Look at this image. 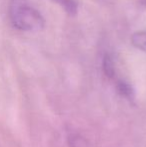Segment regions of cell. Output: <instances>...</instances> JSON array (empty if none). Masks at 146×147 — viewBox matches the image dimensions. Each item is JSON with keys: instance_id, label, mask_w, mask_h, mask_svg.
Returning a JSON list of instances; mask_svg holds the SVG:
<instances>
[{"instance_id": "cell-1", "label": "cell", "mask_w": 146, "mask_h": 147, "mask_svg": "<svg viewBox=\"0 0 146 147\" xmlns=\"http://www.w3.org/2000/svg\"><path fill=\"white\" fill-rule=\"evenodd\" d=\"M9 19L14 28L24 32L40 31L45 24L40 12L23 0L12 1L9 8Z\"/></svg>"}, {"instance_id": "cell-2", "label": "cell", "mask_w": 146, "mask_h": 147, "mask_svg": "<svg viewBox=\"0 0 146 147\" xmlns=\"http://www.w3.org/2000/svg\"><path fill=\"white\" fill-rule=\"evenodd\" d=\"M131 43L135 48L146 52V31L141 30L133 33L131 36Z\"/></svg>"}, {"instance_id": "cell-3", "label": "cell", "mask_w": 146, "mask_h": 147, "mask_svg": "<svg viewBox=\"0 0 146 147\" xmlns=\"http://www.w3.org/2000/svg\"><path fill=\"white\" fill-rule=\"evenodd\" d=\"M117 91L121 96L125 97L128 100H133L134 99V90H133L132 86L128 83V82L124 81V80H118L116 83Z\"/></svg>"}, {"instance_id": "cell-4", "label": "cell", "mask_w": 146, "mask_h": 147, "mask_svg": "<svg viewBox=\"0 0 146 147\" xmlns=\"http://www.w3.org/2000/svg\"><path fill=\"white\" fill-rule=\"evenodd\" d=\"M102 68H103V72L107 77L110 79L115 77V65H114V60L112 56L109 54H105L103 57V61H102Z\"/></svg>"}, {"instance_id": "cell-5", "label": "cell", "mask_w": 146, "mask_h": 147, "mask_svg": "<svg viewBox=\"0 0 146 147\" xmlns=\"http://www.w3.org/2000/svg\"><path fill=\"white\" fill-rule=\"evenodd\" d=\"M64 9L67 14L75 16L78 11V3L76 0H54Z\"/></svg>"}, {"instance_id": "cell-6", "label": "cell", "mask_w": 146, "mask_h": 147, "mask_svg": "<svg viewBox=\"0 0 146 147\" xmlns=\"http://www.w3.org/2000/svg\"><path fill=\"white\" fill-rule=\"evenodd\" d=\"M12 1H13V0H12Z\"/></svg>"}]
</instances>
